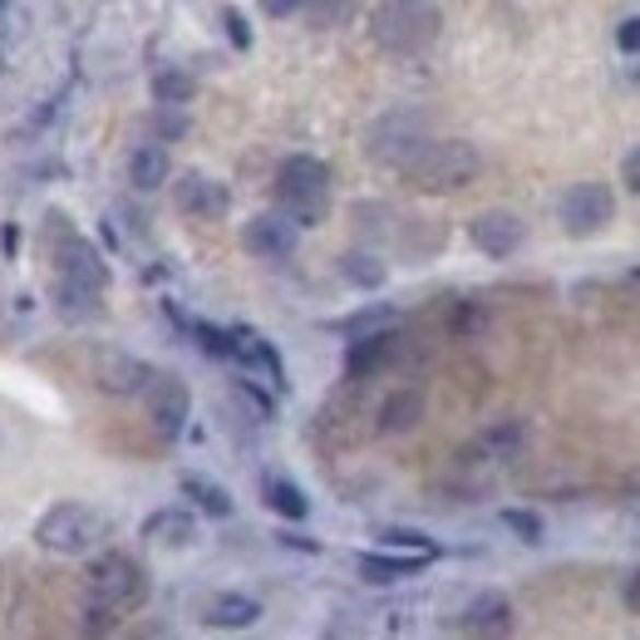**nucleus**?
<instances>
[{"label": "nucleus", "instance_id": "cd10ccee", "mask_svg": "<svg viewBox=\"0 0 640 640\" xmlns=\"http://www.w3.org/2000/svg\"><path fill=\"white\" fill-rule=\"evenodd\" d=\"M522 449V423H492V429L478 433V443H473V453L478 458H508V453Z\"/></svg>", "mask_w": 640, "mask_h": 640}, {"label": "nucleus", "instance_id": "f257e3e1", "mask_svg": "<svg viewBox=\"0 0 640 640\" xmlns=\"http://www.w3.org/2000/svg\"><path fill=\"white\" fill-rule=\"evenodd\" d=\"M276 202H281V217L295 232L321 226L330 217V167L311 153H291L276 167Z\"/></svg>", "mask_w": 640, "mask_h": 640}, {"label": "nucleus", "instance_id": "f8f14e48", "mask_svg": "<svg viewBox=\"0 0 640 640\" xmlns=\"http://www.w3.org/2000/svg\"><path fill=\"white\" fill-rule=\"evenodd\" d=\"M458 626L468 630L473 640H508L512 626H517V616H512V601L502 596V591H478V596L463 606Z\"/></svg>", "mask_w": 640, "mask_h": 640}, {"label": "nucleus", "instance_id": "412c9836", "mask_svg": "<svg viewBox=\"0 0 640 640\" xmlns=\"http://www.w3.org/2000/svg\"><path fill=\"white\" fill-rule=\"evenodd\" d=\"M167 177H173V158H167L163 143H138L133 153H128V183H133L138 193H158Z\"/></svg>", "mask_w": 640, "mask_h": 640}, {"label": "nucleus", "instance_id": "58836bf2", "mask_svg": "<svg viewBox=\"0 0 640 640\" xmlns=\"http://www.w3.org/2000/svg\"><path fill=\"white\" fill-rule=\"evenodd\" d=\"M276 542H281V547H295V551H311V557H321V542L301 537V532H276Z\"/></svg>", "mask_w": 640, "mask_h": 640}, {"label": "nucleus", "instance_id": "37998d69", "mask_svg": "<svg viewBox=\"0 0 640 640\" xmlns=\"http://www.w3.org/2000/svg\"><path fill=\"white\" fill-rule=\"evenodd\" d=\"M626 606H630V610H640V567L626 577Z\"/></svg>", "mask_w": 640, "mask_h": 640}, {"label": "nucleus", "instance_id": "1a4fd4ad", "mask_svg": "<svg viewBox=\"0 0 640 640\" xmlns=\"http://www.w3.org/2000/svg\"><path fill=\"white\" fill-rule=\"evenodd\" d=\"M419 148H423V124L414 114H384L380 124L364 133V153H370L374 163H389V167H404Z\"/></svg>", "mask_w": 640, "mask_h": 640}, {"label": "nucleus", "instance_id": "423d86ee", "mask_svg": "<svg viewBox=\"0 0 640 640\" xmlns=\"http://www.w3.org/2000/svg\"><path fill=\"white\" fill-rule=\"evenodd\" d=\"M89 374H94V384L104 394H114V399H133V394H148L158 380V370L148 360H138V354L118 350V345H98L94 354H89Z\"/></svg>", "mask_w": 640, "mask_h": 640}, {"label": "nucleus", "instance_id": "c85d7f7f", "mask_svg": "<svg viewBox=\"0 0 640 640\" xmlns=\"http://www.w3.org/2000/svg\"><path fill=\"white\" fill-rule=\"evenodd\" d=\"M98 291H79V286H65L55 281V311L65 315V321H94L98 315Z\"/></svg>", "mask_w": 640, "mask_h": 640}, {"label": "nucleus", "instance_id": "dca6fc26", "mask_svg": "<svg viewBox=\"0 0 640 640\" xmlns=\"http://www.w3.org/2000/svg\"><path fill=\"white\" fill-rule=\"evenodd\" d=\"M143 537L158 542V547H193V542H197V512L193 508H177V502H173V508L148 512Z\"/></svg>", "mask_w": 640, "mask_h": 640}, {"label": "nucleus", "instance_id": "5701e85b", "mask_svg": "<svg viewBox=\"0 0 640 640\" xmlns=\"http://www.w3.org/2000/svg\"><path fill=\"white\" fill-rule=\"evenodd\" d=\"M419 419H423V394L419 389L384 394V404H380V433H409V429H419Z\"/></svg>", "mask_w": 640, "mask_h": 640}, {"label": "nucleus", "instance_id": "2f4dec72", "mask_svg": "<svg viewBox=\"0 0 640 640\" xmlns=\"http://www.w3.org/2000/svg\"><path fill=\"white\" fill-rule=\"evenodd\" d=\"M187 335L202 345V354H212V360H232V330L207 325V321H193V325H187Z\"/></svg>", "mask_w": 640, "mask_h": 640}, {"label": "nucleus", "instance_id": "473e14b6", "mask_svg": "<svg viewBox=\"0 0 640 640\" xmlns=\"http://www.w3.org/2000/svg\"><path fill=\"white\" fill-rule=\"evenodd\" d=\"M153 143H177V138L193 133V118L183 108H153Z\"/></svg>", "mask_w": 640, "mask_h": 640}, {"label": "nucleus", "instance_id": "a878e982", "mask_svg": "<svg viewBox=\"0 0 640 640\" xmlns=\"http://www.w3.org/2000/svg\"><path fill=\"white\" fill-rule=\"evenodd\" d=\"M394 321H399V311H394V305H364V311L345 315V321H330V330L350 335V340H364V335L394 330Z\"/></svg>", "mask_w": 640, "mask_h": 640}, {"label": "nucleus", "instance_id": "9b49d317", "mask_svg": "<svg viewBox=\"0 0 640 640\" xmlns=\"http://www.w3.org/2000/svg\"><path fill=\"white\" fill-rule=\"evenodd\" d=\"M143 399H148V419H153V433L163 443H173L177 433L187 429V414H193V394H187V384L177 380V374H158L153 389H148Z\"/></svg>", "mask_w": 640, "mask_h": 640}, {"label": "nucleus", "instance_id": "ddd939ff", "mask_svg": "<svg viewBox=\"0 0 640 640\" xmlns=\"http://www.w3.org/2000/svg\"><path fill=\"white\" fill-rule=\"evenodd\" d=\"M173 202H177V212L217 222V217H226V207H232V193H226V183H217V177H207V173H183L173 183Z\"/></svg>", "mask_w": 640, "mask_h": 640}, {"label": "nucleus", "instance_id": "7ed1b4c3", "mask_svg": "<svg viewBox=\"0 0 640 640\" xmlns=\"http://www.w3.org/2000/svg\"><path fill=\"white\" fill-rule=\"evenodd\" d=\"M108 512L89 508V502H55L35 517V547L49 551V557H89L98 542L108 537Z\"/></svg>", "mask_w": 640, "mask_h": 640}, {"label": "nucleus", "instance_id": "a19ab883", "mask_svg": "<svg viewBox=\"0 0 640 640\" xmlns=\"http://www.w3.org/2000/svg\"><path fill=\"white\" fill-rule=\"evenodd\" d=\"M0 252H5V261H15V252H20V226L15 222L0 226Z\"/></svg>", "mask_w": 640, "mask_h": 640}, {"label": "nucleus", "instance_id": "c9c22d12", "mask_svg": "<svg viewBox=\"0 0 640 640\" xmlns=\"http://www.w3.org/2000/svg\"><path fill=\"white\" fill-rule=\"evenodd\" d=\"M114 626H118V610H104V606H84V620H79V630H84L89 640H104Z\"/></svg>", "mask_w": 640, "mask_h": 640}, {"label": "nucleus", "instance_id": "bb28decb", "mask_svg": "<svg viewBox=\"0 0 640 640\" xmlns=\"http://www.w3.org/2000/svg\"><path fill=\"white\" fill-rule=\"evenodd\" d=\"M193 94H197V79L187 74V69H158L153 74V104L158 108H183V104H193Z\"/></svg>", "mask_w": 640, "mask_h": 640}, {"label": "nucleus", "instance_id": "e433bc0d", "mask_svg": "<svg viewBox=\"0 0 640 640\" xmlns=\"http://www.w3.org/2000/svg\"><path fill=\"white\" fill-rule=\"evenodd\" d=\"M236 389H242V399L252 404V409L261 414V419H271V414H276V399H271V389H256L252 380H236Z\"/></svg>", "mask_w": 640, "mask_h": 640}, {"label": "nucleus", "instance_id": "6e6552de", "mask_svg": "<svg viewBox=\"0 0 640 640\" xmlns=\"http://www.w3.org/2000/svg\"><path fill=\"white\" fill-rule=\"evenodd\" d=\"M557 217H561V226H567V236H596V232H606L610 217H616V197H610L606 183H577V187H567Z\"/></svg>", "mask_w": 640, "mask_h": 640}, {"label": "nucleus", "instance_id": "a18cd8bd", "mask_svg": "<svg viewBox=\"0 0 640 640\" xmlns=\"http://www.w3.org/2000/svg\"><path fill=\"white\" fill-rule=\"evenodd\" d=\"M0 15H5V5H0Z\"/></svg>", "mask_w": 640, "mask_h": 640}, {"label": "nucleus", "instance_id": "7c9ffc66", "mask_svg": "<svg viewBox=\"0 0 640 640\" xmlns=\"http://www.w3.org/2000/svg\"><path fill=\"white\" fill-rule=\"evenodd\" d=\"M498 522H502V527H508L517 542H527V547H537V542H542V517H537L532 508H502Z\"/></svg>", "mask_w": 640, "mask_h": 640}, {"label": "nucleus", "instance_id": "4c0bfd02", "mask_svg": "<svg viewBox=\"0 0 640 640\" xmlns=\"http://www.w3.org/2000/svg\"><path fill=\"white\" fill-rule=\"evenodd\" d=\"M616 49L620 55H640V15H626L616 25Z\"/></svg>", "mask_w": 640, "mask_h": 640}, {"label": "nucleus", "instance_id": "79ce46f5", "mask_svg": "<svg viewBox=\"0 0 640 640\" xmlns=\"http://www.w3.org/2000/svg\"><path fill=\"white\" fill-rule=\"evenodd\" d=\"M266 15H271V20H291V15H301V5H291V0H266Z\"/></svg>", "mask_w": 640, "mask_h": 640}, {"label": "nucleus", "instance_id": "6ab92c4d", "mask_svg": "<svg viewBox=\"0 0 640 640\" xmlns=\"http://www.w3.org/2000/svg\"><path fill=\"white\" fill-rule=\"evenodd\" d=\"M394 350H399V335H394V330L350 340V350H345V374H350V380H364V374L384 370V364L394 360Z\"/></svg>", "mask_w": 640, "mask_h": 640}, {"label": "nucleus", "instance_id": "0eeeda50", "mask_svg": "<svg viewBox=\"0 0 640 640\" xmlns=\"http://www.w3.org/2000/svg\"><path fill=\"white\" fill-rule=\"evenodd\" d=\"M55 281L104 295L108 291V261H104V252H98L89 236L59 226V242H55Z\"/></svg>", "mask_w": 640, "mask_h": 640}, {"label": "nucleus", "instance_id": "f3484780", "mask_svg": "<svg viewBox=\"0 0 640 640\" xmlns=\"http://www.w3.org/2000/svg\"><path fill=\"white\" fill-rule=\"evenodd\" d=\"M177 492L193 498V512H207V517H217V522H226L236 512L232 492H226L217 478H207V473H177Z\"/></svg>", "mask_w": 640, "mask_h": 640}, {"label": "nucleus", "instance_id": "72a5a7b5", "mask_svg": "<svg viewBox=\"0 0 640 640\" xmlns=\"http://www.w3.org/2000/svg\"><path fill=\"white\" fill-rule=\"evenodd\" d=\"M350 15H354V5H345V0H311V5H301V20H311L315 30H330Z\"/></svg>", "mask_w": 640, "mask_h": 640}, {"label": "nucleus", "instance_id": "4468645a", "mask_svg": "<svg viewBox=\"0 0 640 640\" xmlns=\"http://www.w3.org/2000/svg\"><path fill=\"white\" fill-rule=\"evenodd\" d=\"M295 242H301V232H295L281 212H256L252 222L242 226V246L252 256H261V261H286V256L295 252Z\"/></svg>", "mask_w": 640, "mask_h": 640}, {"label": "nucleus", "instance_id": "f704fd0d", "mask_svg": "<svg viewBox=\"0 0 640 640\" xmlns=\"http://www.w3.org/2000/svg\"><path fill=\"white\" fill-rule=\"evenodd\" d=\"M222 30H226V39H232L236 55H246V49H252V25H246V15L236 5L222 10Z\"/></svg>", "mask_w": 640, "mask_h": 640}, {"label": "nucleus", "instance_id": "aec40b11", "mask_svg": "<svg viewBox=\"0 0 640 640\" xmlns=\"http://www.w3.org/2000/svg\"><path fill=\"white\" fill-rule=\"evenodd\" d=\"M423 567H429L423 557H394V551H360V557H354V571H360L370 586H394V581H404V577H419Z\"/></svg>", "mask_w": 640, "mask_h": 640}, {"label": "nucleus", "instance_id": "20e7f679", "mask_svg": "<svg viewBox=\"0 0 640 640\" xmlns=\"http://www.w3.org/2000/svg\"><path fill=\"white\" fill-rule=\"evenodd\" d=\"M439 5H423V0H389L370 10V35L389 55H423L439 39Z\"/></svg>", "mask_w": 640, "mask_h": 640}, {"label": "nucleus", "instance_id": "b1692460", "mask_svg": "<svg viewBox=\"0 0 640 640\" xmlns=\"http://www.w3.org/2000/svg\"><path fill=\"white\" fill-rule=\"evenodd\" d=\"M335 266H340V276L354 286V291H380V286L389 281V266H384L374 252H345Z\"/></svg>", "mask_w": 640, "mask_h": 640}, {"label": "nucleus", "instance_id": "a211bd4d", "mask_svg": "<svg viewBox=\"0 0 640 640\" xmlns=\"http://www.w3.org/2000/svg\"><path fill=\"white\" fill-rule=\"evenodd\" d=\"M202 620L217 630H246L261 620V601L242 596V591H217L212 601L202 606Z\"/></svg>", "mask_w": 640, "mask_h": 640}, {"label": "nucleus", "instance_id": "ea45409f", "mask_svg": "<svg viewBox=\"0 0 640 640\" xmlns=\"http://www.w3.org/2000/svg\"><path fill=\"white\" fill-rule=\"evenodd\" d=\"M620 177H626V187L640 197V148H630L626 163H620Z\"/></svg>", "mask_w": 640, "mask_h": 640}, {"label": "nucleus", "instance_id": "4be33fe9", "mask_svg": "<svg viewBox=\"0 0 640 640\" xmlns=\"http://www.w3.org/2000/svg\"><path fill=\"white\" fill-rule=\"evenodd\" d=\"M261 502L276 512V517H286V522H305V517H311V498H305L291 478H281V473H261Z\"/></svg>", "mask_w": 640, "mask_h": 640}, {"label": "nucleus", "instance_id": "c756f323", "mask_svg": "<svg viewBox=\"0 0 640 640\" xmlns=\"http://www.w3.org/2000/svg\"><path fill=\"white\" fill-rule=\"evenodd\" d=\"M488 330V311H482L478 301H458L449 311V335L453 340H473V335Z\"/></svg>", "mask_w": 640, "mask_h": 640}, {"label": "nucleus", "instance_id": "2eb2a0df", "mask_svg": "<svg viewBox=\"0 0 640 640\" xmlns=\"http://www.w3.org/2000/svg\"><path fill=\"white\" fill-rule=\"evenodd\" d=\"M232 364H242L246 374H261L271 389H286V364H281V354H276V345L266 340V335L246 330V325L232 330Z\"/></svg>", "mask_w": 640, "mask_h": 640}, {"label": "nucleus", "instance_id": "39448f33", "mask_svg": "<svg viewBox=\"0 0 640 640\" xmlns=\"http://www.w3.org/2000/svg\"><path fill=\"white\" fill-rule=\"evenodd\" d=\"M148 596V571L128 551H98L84 571V606L124 610Z\"/></svg>", "mask_w": 640, "mask_h": 640}, {"label": "nucleus", "instance_id": "393cba45", "mask_svg": "<svg viewBox=\"0 0 640 640\" xmlns=\"http://www.w3.org/2000/svg\"><path fill=\"white\" fill-rule=\"evenodd\" d=\"M374 537H380V547L394 551V557H423V561H433L443 551L439 542H433L429 532H419V527H380Z\"/></svg>", "mask_w": 640, "mask_h": 640}, {"label": "nucleus", "instance_id": "9d476101", "mask_svg": "<svg viewBox=\"0 0 640 640\" xmlns=\"http://www.w3.org/2000/svg\"><path fill=\"white\" fill-rule=\"evenodd\" d=\"M468 242L478 246L482 256H492V261H508V256H517L522 242H527V222H522L517 212H508V207H488V212H478L468 222Z\"/></svg>", "mask_w": 640, "mask_h": 640}, {"label": "nucleus", "instance_id": "f03ea898", "mask_svg": "<svg viewBox=\"0 0 640 640\" xmlns=\"http://www.w3.org/2000/svg\"><path fill=\"white\" fill-rule=\"evenodd\" d=\"M404 183L419 193H458L482 173V153L463 138H423V148L399 167Z\"/></svg>", "mask_w": 640, "mask_h": 640}, {"label": "nucleus", "instance_id": "c03bdc74", "mask_svg": "<svg viewBox=\"0 0 640 640\" xmlns=\"http://www.w3.org/2000/svg\"><path fill=\"white\" fill-rule=\"evenodd\" d=\"M626 79H630V84H636V89H640V65H636V69H630V74H626Z\"/></svg>", "mask_w": 640, "mask_h": 640}]
</instances>
